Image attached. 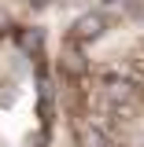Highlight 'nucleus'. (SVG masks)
<instances>
[{
    "instance_id": "obj_1",
    "label": "nucleus",
    "mask_w": 144,
    "mask_h": 147,
    "mask_svg": "<svg viewBox=\"0 0 144 147\" xmlns=\"http://www.w3.org/2000/svg\"><path fill=\"white\" fill-rule=\"evenodd\" d=\"M59 66L70 74L74 81H85L89 77V59H85V44H78L74 37L63 40V52H59Z\"/></svg>"
},
{
    "instance_id": "obj_2",
    "label": "nucleus",
    "mask_w": 144,
    "mask_h": 147,
    "mask_svg": "<svg viewBox=\"0 0 144 147\" xmlns=\"http://www.w3.org/2000/svg\"><path fill=\"white\" fill-rule=\"evenodd\" d=\"M104 30H107V18L100 15V11H92V15H81V18H78L67 37H74L78 44H89V40H100Z\"/></svg>"
},
{
    "instance_id": "obj_3",
    "label": "nucleus",
    "mask_w": 144,
    "mask_h": 147,
    "mask_svg": "<svg viewBox=\"0 0 144 147\" xmlns=\"http://www.w3.org/2000/svg\"><path fill=\"white\" fill-rule=\"evenodd\" d=\"M15 40H18V48H22V52H37V48H41V40H44V33H41V30H15Z\"/></svg>"
},
{
    "instance_id": "obj_4",
    "label": "nucleus",
    "mask_w": 144,
    "mask_h": 147,
    "mask_svg": "<svg viewBox=\"0 0 144 147\" xmlns=\"http://www.w3.org/2000/svg\"><path fill=\"white\" fill-rule=\"evenodd\" d=\"M26 4H30V7H48L52 0H26Z\"/></svg>"
}]
</instances>
